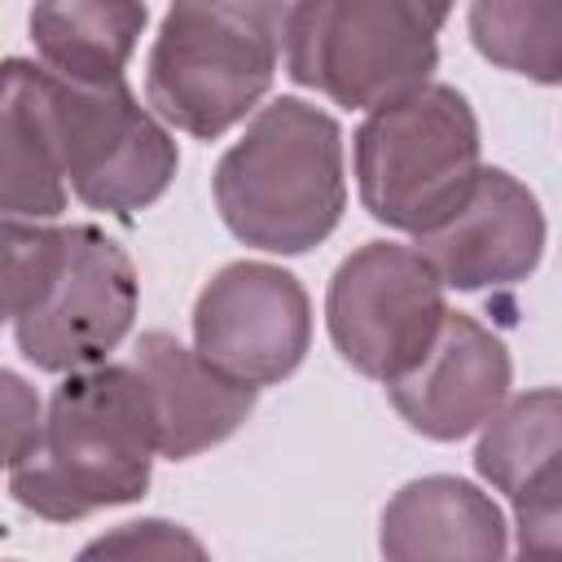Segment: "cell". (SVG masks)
I'll use <instances>...</instances> for the list:
<instances>
[{"label":"cell","instance_id":"6da1fadb","mask_svg":"<svg viewBox=\"0 0 562 562\" xmlns=\"http://www.w3.org/2000/svg\"><path fill=\"white\" fill-rule=\"evenodd\" d=\"M154 452L158 417L136 364H88L53 391L35 448L9 465V492L40 518L75 522L145 496Z\"/></svg>","mask_w":562,"mask_h":562},{"label":"cell","instance_id":"7a4b0ae2","mask_svg":"<svg viewBox=\"0 0 562 562\" xmlns=\"http://www.w3.org/2000/svg\"><path fill=\"white\" fill-rule=\"evenodd\" d=\"M4 316L35 369H88L132 329L136 268L92 224L48 228L4 215Z\"/></svg>","mask_w":562,"mask_h":562},{"label":"cell","instance_id":"3957f363","mask_svg":"<svg viewBox=\"0 0 562 562\" xmlns=\"http://www.w3.org/2000/svg\"><path fill=\"white\" fill-rule=\"evenodd\" d=\"M342 132L299 97L263 105L215 167L224 224L246 246L272 255H303L325 241L342 215Z\"/></svg>","mask_w":562,"mask_h":562},{"label":"cell","instance_id":"277c9868","mask_svg":"<svg viewBox=\"0 0 562 562\" xmlns=\"http://www.w3.org/2000/svg\"><path fill=\"white\" fill-rule=\"evenodd\" d=\"M281 35V0H171L149 48V105L189 136H224L268 92Z\"/></svg>","mask_w":562,"mask_h":562},{"label":"cell","instance_id":"5b68a950","mask_svg":"<svg viewBox=\"0 0 562 562\" xmlns=\"http://www.w3.org/2000/svg\"><path fill=\"white\" fill-rule=\"evenodd\" d=\"M448 9L452 0H294L285 70L338 105L378 110L426 83Z\"/></svg>","mask_w":562,"mask_h":562},{"label":"cell","instance_id":"8992f818","mask_svg":"<svg viewBox=\"0 0 562 562\" xmlns=\"http://www.w3.org/2000/svg\"><path fill=\"white\" fill-rule=\"evenodd\" d=\"M479 123L457 88L422 83L378 105L356 132L360 202L408 233L439 228L479 180Z\"/></svg>","mask_w":562,"mask_h":562},{"label":"cell","instance_id":"52a82bcc","mask_svg":"<svg viewBox=\"0 0 562 562\" xmlns=\"http://www.w3.org/2000/svg\"><path fill=\"white\" fill-rule=\"evenodd\" d=\"M35 92L61 176L79 202L132 220L167 193L176 176V145L136 105L123 79L75 83L53 70H35Z\"/></svg>","mask_w":562,"mask_h":562},{"label":"cell","instance_id":"ba28073f","mask_svg":"<svg viewBox=\"0 0 562 562\" xmlns=\"http://www.w3.org/2000/svg\"><path fill=\"white\" fill-rule=\"evenodd\" d=\"M443 277L395 241H369L329 281L325 321L338 356L364 378L395 382L426 360L443 329Z\"/></svg>","mask_w":562,"mask_h":562},{"label":"cell","instance_id":"9c48e42d","mask_svg":"<svg viewBox=\"0 0 562 562\" xmlns=\"http://www.w3.org/2000/svg\"><path fill=\"white\" fill-rule=\"evenodd\" d=\"M193 338L228 378L250 386L281 382L299 369L312 338L307 294L272 263H228L198 294Z\"/></svg>","mask_w":562,"mask_h":562},{"label":"cell","instance_id":"30bf717a","mask_svg":"<svg viewBox=\"0 0 562 562\" xmlns=\"http://www.w3.org/2000/svg\"><path fill=\"white\" fill-rule=\"evenodd\" d=\"M417 250L435 263L443 285H514L540 263L544 215L527 184H518L509 171L487 167L479 171L470 198L439 228L417 237Z\"/></svg>","mask_w":562,"mask_h":562},{"label":"cell","instance_id":"8fae6325","mask_svg":"<svg viewBox=\"0 0 562 562\" xmlns=\"http://www.w3.org/2000/svg\"><path fill=\"white\" fill-rule=\"evenodd\" d=\"M474 465L514 501L518 553L562 558V386L518 395L492 417Z\"/></svg>","mask_w":562,"mask_h":562},{"label":"cell","instance_id":"7c38bea8","mask_svg":"<svg viewBox=\"0 0 562 562\" xmlns=\"http://www.w3.org/2000/svg\"><path fill=\"white\" fill-rule=\"evenodd\" d=\"M395 413L430 435L461 439L483 426L509 391V351L496 334H487L474 316L448 312L435 347L404 378L386 382Z\"/></svg>","mask_w":562,"mask_h":562},{"label":"cell","instance_id":"4fadbf2b","mask_svg":"<svg viewBox=\"0 0 562 562\" xmlns=\"http://www.w3.org/2000/svg\"><path fill=\"white\" fill-rule=\"evenodd\" d=\"M132 364L149 386L158 417V452L184 461L228 439L255 408V386L215 369L202 351L180 347L171 334H140Z\"/></svg>","mask_w":562,"mask_h":562},{"label":"cell","instance_id":"5bb4252c","mask_svg":"<svg viewBox=\"0 0 562 562\" xmlns=\"http://www.w3.org/2000/svg\"><path fill=\"white\" fill-rule=\"evenodd\" d=\"M382 553L391 558H496L505 522L496 505L461 479H417L382 514Z\"/></svg>","mask_w":562,"mask_h":562},{"label":"cell","instance_id":"9a60e30c","mask_svg":"<svg viewBox=\"0 0 562 562\" xmlns=\"http://www.w3.org/2000/svg\"><path fill=\"white\" fill-rule=\"evenodd\" d=\"M145 0H35L31 40L44 66L75 83H114L145 31Z\"/></svg>","mask_w":562,"mask_h":562},{"label":"cell","instance_id":"2e32d148","mask_svg":"<svg viewBox=\"0 0 562 562\" xmlns=\"http://www.w3.org/2000/svg\"><path fill=\"white\" fill-rule=\"evenodd\" d=\"M0 202L13 220H53L66 206V176L40 110L35 66H4V105H0Z\"/></svg>","mask_w":562,"mask_h":562},{"label":"cell","instance_id":"e0dca14e","mask_svg":"<svg viewBox=\"0 0 562 562\" xmlns=\"http://www.w3.org/2000/svg\"><path fill=\"white\" fill-rule=\"evenodd\" d=\"M470 40L501 70L562 83V0H470Z\"/></svg>","mask_w":562,"mask_h":562},{"label":"cell","instance_id":"ac0fdd59","mask_svg":"<svg viewBox=\"0 0 562 562\" xmlns=\"http://www.w3.org/2000/svg\"><path fill=\"white\" fill-rule=\"evenodd\" d=\"M0 382H4V465H18L35 448L44 422H40L35 395L26 391V382L18 373H4Z\"/></svg>","mask_w":562,"mask_h":562}]
</instances>
